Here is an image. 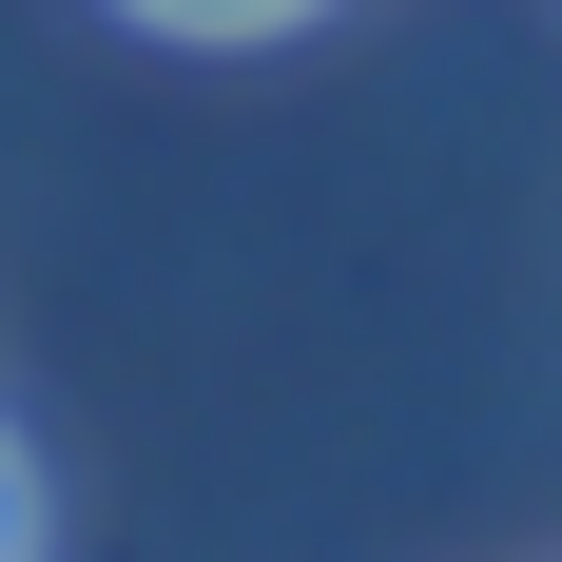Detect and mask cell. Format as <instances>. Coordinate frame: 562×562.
Returning a JSON list of instances; mask_svg holds the SVG:
<instances>
[{
  "mask_svg": "<svg viewBox=\"0 0 562 562\" xmlns=\"http://www.w3.org/2000/svg\"><path fill=\"white\" fill-rule=\"evenodd\" d=\"M0 562H20V447H0Z\"/></svg>",
  "mask_w": 562,
  "mask_h": 562,
  "instance_id": "cell-2",
  "label": "cell"
},
{
  "mask_svg": "<svg viewBox=\"0 0 562 562\" xmlns=\"http://www.w3.org/2000/svg\"><path fill=\"white\" fill-rule=\"evenodd\" d=\"M136 20H194V40H252V20H311V0H136Z\"/></svg>",
  "mask_w": 562,
  "mask_h": 562,
  "instance_id": "cell-1",
  "label": "cell"
}]
</instances>
